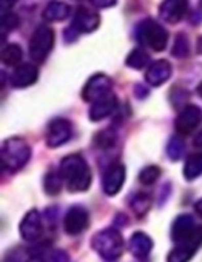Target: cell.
<instances>
[{
    "instance_id": "cell-21",
    "label": "cell",
    "mask_w": 202,
    "mask_h": 262,
    "mask_svg": "<svg viewBox=\"0 0 202 262\" xmlns=\"http://www.w3.org/2000/svg\"><path fill=\"white\" fill-rule=\"evenodd\" d=\"M202 174V151L187 158L184 165V176L187 181H193Z\"/></svg>"
},
{
    "instance_id": "cell-28",
    "label": "cell",
    "mask_w": 202,
    "mask_h": 262,
    "mask_svg": "<svg viewBox=\"0 0 202 262\" xmlns=\"http://www.w3.org/2000/svg\"><path fill=\"white\" fill-rule=\"evenodd\" d=\"M62 190V176L60 173H48L45 178V191L48 194H57Z\"/></svg>"
},
{
    "instance_id": "cell-18",
    "label": "cell",
    "mask_w": 202,
    "mask_h": 262,
    "mask_svg": "<svg viewBox=\"0 0 202 262\" xmlns=\"http://www.w3.org/2000/svg\"><path fill=\"white\" fill-rule=\"evenodd\" d=\"M128 248L131 251L133 256L142 259V257H147L150 253H151V248H153V241L148 234L142 233V231H138L134 233L131 237H130V242H128Z\"/></svg>"
},
{
    "instance_id": "cell-30",
    "label": "cell",
    "mask_w": 202,
    "mask_h": 262,
    "mask_svg": "<svg viewBox=\"0 0 202 262\" xmlns=\"http://www.w3.org/2000/svg\"><path fill=\"white\" fill-rule=\"evenodd\" d=\"M43 262H68L70 257L63 250H48L42 257Z\"/></svg>"
},
{
    "instance_id": "cell-8",
    "label": "cell",
    "mask_w": 202,
    "mask_h": 262,
    "mask_svg": "<svg viewBox=\"0 0 202 262\" xmlns=\"http://www.w3.org/2000/svg\"><path fill=\"white\" fill-rule=\"evenodd\" d=\"M71 123L66 119H54L50 122L47 129V145L50 148H57L63 144H66L71 138Z\"/></svg>"
},
{
    "instance_id": "cell-20",
    "label": "cell",
    "mask_w": 202,
    "mask_h": 262,
    "mask_svg": "<svg viewBox=\"0 0 202 262\" xmlns=\"http://www.w3.org/2000/svg\"><path fill=\"white\" fill-rule=\"evenodd\" d=\"M70 16V7L60 0H53L50 2L43 11V19L48 22H59Z\"/></svg>"
},
{
    "instance_id": "cell-14",
    "label": "cell",
    "mask_w": 202,
    "mask_h": 262,
    "mask_svg": "<svg viewBox=\"0 0 202 262\" xmlns=\"http://www.w3.org/2000/svg\"><path fill=\"white\" fill-rule=\"evenodd\" d=\"M188 8L187 0H162L159 5V17L168 24H177L182 20Z\"/></svg>"
},
{
    "instance_id": "cell-27",
    "label": "cell",
    "mask_w": 202,
    "mask_h": 262,
    "mask_svg": "<svg viewBox=\"0 0 202 262\" xmlns=\"http://www.w3.org/2000/svg\"><path fill=\"white\" fill-rule=\"evenodd\" d=\"M161 176V170L159 167H154V165H148L145 167L141 173H139V181L141 184L144 185H153Z\"/></svg>"
},
{
    "instance_id": "cell-23",
    "label": "cell",
    "mask_w": 202,
    "mask_h": 262,
    "mask_svg": "<svg viewBox=\"0 0 202 262\" xmlns=\"http://www.w3.org/2000/svg\"><path fill=\"white\" fill-rule=\"evenodd\" d=\"M130 207L138 216H144L151 207V199L147 193H136L130 201Z\"/></svg>"
},
{
    "instance_id": "cell-40",
    "label": "cell",
    "mask_w": 202,
    "mask_h": 262,
    "mask_svg": "<svg viewBox=\"0 0 202 262\" xmlns=\"http://www.w3.org/2000/svg\"><path fill=\"white\" fill-rule=\"evenodd\" d=\"M200 7H202V0H200Z\"/></svg>"
},
{
    "instance_id": "cell-12",
    "label": "cell",
    "mask_w": 202,
    "mask_h": 262,
    "mask_svg": "<svg viewBox=\"0 0 202 262\" xmlns=\"http://www.w3.org/2000/svg\"><path fill=\"white\" fill-rule=\"evenodd\" d=\"M99 24H100V17L94 10L86 7H79L74 13L71 27L77 33H91L99 27Z\"/></svg>"
},
{
    "instance_id": "cell-25",
    "label": "cell",
    "mask_w": 202,
    "mask_h": 262,
    "mask_svg": "<svg viewBox=\"0 0 202 262\" xmlns=\"http://www.w3.org/2000/svg\"><path fill=\"white\" fill-rule=\"evenodd\" d=\"M190 53V43L185 34H177L174 42H173V48H171V54L177 59H184L187 57Z\"/></svg>"
},
{
    "instance_id": "cell-3",
    "label": "cell",
    "mask_w": 202,
    "mask_h": 262,
    "mask_svg": "<svg viewBox=\"0 0 202 262\" xmlns=\"http://www.w3.org/2000/svg\"><path fill=\"white\" fill-rule=\"evenodd\" d=\"M31 158V148L22 138H10L2 147V165L5 170L17 171L27 165Z\"/></svg>"
},
{
    "instance_id": "cell-5",
    "label": "cell",
    "mask_w": 202,
    "mask_h": 262,
    "mask_svg": "<svg viewBox=\"0 0 202 262\" xmlns=\"http://www.w3.org/2000/svg\"><path fill=\"white\" fill-rule=\"evenodd\" d=\"M54 45V33L48 25H39L30 40V56L36 63H42Z\"/></svg>"
},
{
    "instance_id": "cell-22",
    "label": "cell",
    "mask_w": 202,
    "mask_h": 262,
    "mask_svg": "<svg viewBox=\"0 0 202 262\" xmlns=\"http://www.w3.org/2000/svg\"><path fill=\"white\" fill-rule=\"evenodd\" d=\"M2 60L8 67H19L22 62V50L16 43H10L2 51Z\"/></svg>"
},
{
    "instance_id": "cell-32",
    "label": "cell",
    "mask_w": 202,
    "mask_h": 262,
    "mask_svg": "<svg viewBox=\"0 0 202 262\" xmlns=\"http://www.w3.org/2000/svg\"><path fill=\"white\" fill-rule=\"evenodd\" d=\"M96 8H110L116 4V0H91Z\"/></svg>"
},
{
    "instance_id": "cell-24",
    "label": "cell",
    "mask_w": 202,
    "mask_h": 262,
    "mask_svg": "<svg viewBox=\"0 0 202 262\" xmlns=\"http://www.w3.org/2000/svg\"><path fill=\"white\" fill-rule=\"evenodd\" d=\"M148 54L144 51V50H141V48H136V50H133L130 54H128V57H127V65L130 67V68H134V70H141V68H144L147 63H148Z\"/></svg>"
},
{
    "instance_id": "cell-26",
    "label": "cell",
    "mask_w": 202,
    "mask_h": 262,
    "mask_svg": "<svg viewBox=\"0 0 202 262\" xmlns=\"http://www.w3.org/2000/svg\"><path fill=\"white\" fill-rule=\"evenodd\" d=\"M184 141L177 136H173L170 141H168V145H167V155L171 161H179L184 155Z\"/></svg>"
},
{
    "instance_id": "cell-4",
    "label": "cell",
    "mask_w": 202,
    "mask_h": 262,
    "mask_svg": "<svg viewBox=\"0 0 202 262\" xmlns=\"http://www.w3.org/2000/svg\"><path fill=\"white\" fill-rule=\"evenodd\" d=\"M136 37L142 45L153 51H162L168 43L167 30L153 19H145L136 27Z\"/></svg>"
},
{
    "instance_id": "cell-37",
    "label": "cell",
    "mask_w": 202,
    "mask_h": 262,
    "mask_svg": "<svg viewBox=\"0 0 202 262\" xmlns=\"http://www.w3.org/2000/svg\"><path fill=\"white\" fill-rule=\"evenodd\" d=\"M197 51L202 54V37L199 39V42H197Z\"/></svg>"
},
{
    "instance_id": "cell-7",
    "label": "cell",
    "mask_w": 202,
    "mask_h": 262,
    "mask_svg": "<svg viewBox=\"0 0 202 262\" xmlns=\"http://www.w3.org/2000/svg\"><path fill=\"white\" fill-rule=\"evenodd\" d=\"M111 86H113V82L108 76L94 74L85 83L83 91H82V97H83V100L94 103L100 99H104L105 96L111 94Z\"/></svg>"
},
{
    "instance_id": "cell-16",
    "label": "cell",
    "mask_w": 202,
    "mask_h": 262,
    "mask_svg": "<svg viewBox=\"0 0 202 262\" xmlns=\"http://www.w3.org/2000/svg\"><path fill=\"white\" fill-rule=\"evenodd\" d=\"M171 76V65L167 60H156L153 62L145 73V80L151 86H159L165 83Z\"/></svg>"
},
{
    "instance_id": "cell-9",
    "label": "cell",
    "mask_w": 202,
    "mask_h": 262,
    "mask_svg": "<svg viewBox=\"0 0 202 262\" xmlns=\"http://www.w3.org/2000/svg\"><path fill=\"white\" fill-rule=\"evenodd\" d=\"M88 222H89V216H88V211L80 207V205H74L71 207L66 214H65V219H63V228L68 234L71 236H77L80 234L82 231L86 230L88 227Z\"/></svg>"
},
{
    "instance_id": "cell-39",
    "label": "cell",
    "mask_w": 202,
    "mask_h": 262,
    "mask_svg": "<svg viewBox=\"0 0 202 262\" xmlns=\"http://www.w3.org/2000/svg\"><path fill=\"white\" fill-rule=\"evenodd\" d=\"M197 94L202 97V82H200V83H199V86H197Z\"/></svg>"
},
{
    "instance_id": "cell-35",
    "label": "cell",
    "mask_w": 202,
    "mask_h": 262,
    "mask_svg": "<svg viewBox=\"0 0 202 262\" xmlns=\"http://www.w3.org/2000/svg\"><path fill=\"white\" fill-rule=\"evenodd\" d=\"M194 147H197V148H202V131H200V133L194 138Z\"/></svg>"
},
{
    "instance_id": "cell-2",
    "label": "cell",
    "mask_w": 202,
    "mask_h": 262,
    "mask_svg": "<svg viewBox=\"0 0 202 262\" xmlns=\"http://www.w3.org/2000/svg\"><path fill=\"white\" fill-rule=\"evenodd\" d=\"M91 245L102 259L116 260L124 251V237L116 228H105L93 236Z\"/></svg>"
},
{
    "instance_id": "cell-17",
    "label": "cell",
    "mask_w": 202,
    "mask_h": 262,
    "mask_svg": "<svg viewBox=\"0 0 202 262\" xmlns=\"http://www.w3.org/2000/svg\"><path fill=\"white\" fill-rule=\"evenodd\" d=\"M118 106V100L113 94H108L105 96L104 99H100L97 102H94L89 108V119L93 122H100L107 117H110L115 110Z\"/></svg>"
},
{
    "instance_id": "cell-38",
    "label": "cell",
    "mask_w": 202,
    "mask_h": 262,
    "mask_svg": "<svg viewBox=\"0 0 202 262\" xmlns=\"http://www.w3.org/2000/svg\"><path fill=\"white\" fill-rule=\"evenodd\" d=\"M27 262H43L40 257H33V259H30V260H27Z\"/></svg>"
},
{
    "instance_id": "cell-19",
    "label": "cell",
    "mask_w": 202,
    "mask_h": 262,
    "mask_svg": "<svg viewBox=\"0 0 202 262\" xmlns=\"http://www.w3.org/2000/svg\"><path fill=\"white\" fill-rule=\"evenodd\" d=\"M200 244L197 242H181L167 256V262H188L197 251Z\"/></svg>"
},
{
    "instance_id": "cell-6",
    "label": "cell",
    "mask_w": 202,
    "mask_h": 262,
    "mask_svg": "<svg viewBox=\"0 0 202 262\" xmlns=\"http://www.w3.org/2000/svg\"><path fill=\"white\" fill-rule=\"evenodd\" d=\"M171 239L176 244L181 242H197L202 244V227L196 225L193 216L181 214L171 225Z\"/></svg>"
},
{
    "instance_id": "cell-1",
    "label": "cell",
    "mask_w": 202,
    "mask_h": 262,
    "mask_svg": "<svg viewBox=\"0 0 202 262\" xmlns=\"http://www.w3.org/2000/svg\"><path fill=\"white\" fill-rule=\"evenodd\" d=\"M60 176L73 193L86 191L91 185V170L79 155H70L60 162Z\"/></svg>"
},
{
    "instance_id": "cell-29",
    "label": "cell",
    "mask_w": 202,
    "mask_h": 262,
    "mask_svg": "<svg viewBox=\"0 0 202 262\" xmlns=\"http://www.w3.org/2000/svg\"><path fill=\"white\" fill-rule=\"evenodd\" d=\"M116 141V135L113 133L111 129H105V131H100V133L96 136V144L102 148H110Z\"/></svg>"
},
{
    "instance_id": "cell-33",
    "label": "cell",
    "mask_w": 202,
    "mask_h": 262,
    "mask_svg": "<svg viewBox=\"0 0 202 262\" xmlns=\"http://www.w3.org/2000/svg\"><path fill=\"white\" fill-rule=\"evenodd\" d=\"M134 94L138 96V97H145L147 94H148V90L147 88H144L142 85H136V88H134Z\"/></svg>"
},
{
    "instance_id": "cell-13",
    "label": "cell",
    "mask_w": 202,
    "mask_h": 262,
    "mask_svg": "<svg viewBox=\"0 0 202 262\" xmlns=\"http://www.w3.org/2000/svg\"><path fill=\"white\" fill-rule=\"evenodd\" d=\"M125 182V168L122 164H113L108 167L102 178V187L105 194L115 196L121 191L122 185Z\"/></svg>"
},
{
    "instance_id": "cell-10",
    "label": "cell",
    "mask_w": 202,
    "mask_h": 262,
    "mask_svg": "<svg viewBox=\"0 0 202 262\" xmlns=\"http://www.w3.org/2000/svg\"><path fill=\"white\" fill-rule=\"evenodd\" d=\"M20 234L25 241H39L43 234V221L37 210H31L20 222Z\"/></svg>"
},
{
    "instance_id": "cell-36",
    "label": "cell",
    "mask_w": 202,
    "mask_h": 262,
    "mask_svg": "<svg viewBox=\"0 0 202 262\" xmlns=\"http://www.w3.org/2000/svg\"><path fill=\"white\" fill-rule=\"evenodd\" d=\"M194 210H196V213L202 217V199H199V201L194 204Z\"/></svg>"
},
{
    "instance_id": "cell-15",
    "label": "cell",
    "mask_w": 202,
    "mask_h": 262,
    "mask_svg": "<svg viewBox=\"0 0 202 262\" xmlns=\"http://www.w3.org/2000/svg\"><path fill=\"white\" fill-rule=\"evenodd\" d=\"M37 68L31 63H20L19 67H16V70L13 71V74L10 76V83L14 88H25L33 85L37 80Z\"/></svg>"
},
{
    "instance_id": "cell-11",
    "label": "cell",
    "mask_w": 202,
    "mask_h": 262,
    "mask_svg": "<svg viewBox=\"0 0 202 262\" xmlns=\"http://www.w3.org/2000/svg\"><path fill=\"white\" fill-rule=\"evenodd\" d=\"M202 122V110L196 105H187L176 119V129L181 135H188Z\"/></svg>"
},
{
    "instance_id": "cell-31",
    "label": "cell",
    "mask_w": 202,
    "mask_h": 262,
    "mask_svg": "<svg viewBox=\"0 0 202 262\" xmlns=\"http://www.w3.org/2000/svg\"><path fill=\"white\" fill-rule=\"evenodd\" d=\"M19 25V17L13 13H8V14H4V19H2V28H4V33L8 31V30H14L16 27Z\"/></svg>"
},
{
    "instance_id": "cell-34",
    "label": "cell",
    "mask_w": 202,
    "mask_h": 262,
    "mask_svg": "<svg viewBox=\"0 0 202 262\" xmlns=\"http://www.w3.org/2000/svg\"><path fill=\"white\" fill-rule=\"evenodd\" d=\"M16 2H17V0H2V8H4V10L11 8Z\"/></svg>"
}]
</instances>
